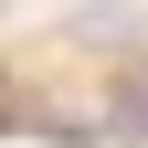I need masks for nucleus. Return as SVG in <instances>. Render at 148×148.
Here are the masks:
<instances>
[{
    "label": "nucleus",
    "mask_w": 148,
    "mask_h": 148,
    "mask_svg": "<svg viewBox=\"0 0 148 148\" xmlns=\"http://www.w3.org/2000/svg\"><path fill=\"white\" fill-rule=\"evenodd\" d=\"M64 32H74L85 53H138V11H127V0H74Z\"/></svg>",
    "instance_id": "f257e3e1"
},
{
    "label": "nucleus",
    "mask_w": 148,
    "mask_h": 148,
    "mask_svg": "<svg viewBox=\"0 0 148 148\" xmlns=\"http://www.w3.org/2000/svg\"><path fill=\"white\" fill-rule=\"evenodd\" d=\"M116 127H127V138H148V74H138V85L116 95Z\"/></svg>",
    "instance_id": "f03ea898"
}]
</instances>
